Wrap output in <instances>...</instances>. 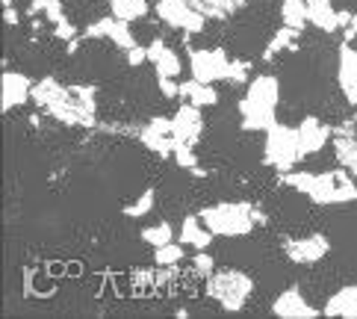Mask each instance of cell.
I'll return each instance as SVG.
<instances>
[{"label": "cell", "instance_id": "cell-1", "mask_svg": "<svg viewBox=\"0 0 357 319\" xmlns=\"http://www.w3.org/2000/svg\"><path fill=\"white\" fill-rule=\"evenodd\" d=\"M98 89L92 83L62 86L56 77L33 83V104L66 127H98Z\"/></svg>", "mask_w": 357, "mask_h": 319}, {"label": "cell", "instance_id": "cell-2", "mask_svg": "<svg viewBox=\"0 0 357 319\" xmlns=\"http://www.w3.org/2000/svg\"><path fill=\"white\" fill-rule=\"evenodd\" d=\"M280 184L307 195L313 204H325V207L357 201V181L346 165L331 169V172H296L292 169L287 175H280Z\"/></svg>", "mask_w": 357, "mask_h": 319}, {"label": "cell", "instance_id": "cell-3", "mask_svg": "<svg viewBox=\"0 0 357 319\" xmlns=\"http://www.w3.org/2000/svg\"><path fill=\"white\" fill-rule=\"evenodd\" d=\"M278 101H280V80L275 74H257L248 80L245 95L239 101V124L242 131H269L278 121Z\"/></svg>", "mask_w": 357, "mask_h": 319}, {"label": "cell", "instance_id": "cell-4", "mask_svg": "<svg viewBox=\"0 0 357 319\" xmlns=\"http://www.w3.org/2000/svg\"><path fill=\"white\" fill-rule=\"evenodd\" d=\"M201 219L215 237H248L254 228L266 222V213L251 201H219L213 207H204Z\"/></svg>", "mask_w": 357, "mask_h": 319}, {"label": "cell", "instance_id": "cell-5", "mask_svg": "<svg viewBox=\"0 0 357 319\" xmlns=\"http://www.w3.org/2000/svg\"><path fill=\"white\" fill-rule=\"evenodd\" d=\"M254 292V278L242 269H215L207 278V296L227 313L245 311Z\"/></svg>", "mask_w": 357, "mask_h": 319}, {"label": "cell", "instance_id": "cell-6", "mask_svg": "<svg viewBox=\"0 0 357 319\" xmlns=\"http://www.w3.org/2000/svg\"><path fill=\"white\" fill-rule=\"evenodd\" d=\"M263 160H266V165H272L278 175H287V172L296 169V163L301 160L298 127H289V124L275 121L269 131H266Z\"/></svg>", "mask_w": 357, "mask_h": 319}, {"label": "cell", "instance_id": "cell-7", "mask_svg": "<svg viewBox=\"0 0 357 319\" xmlns=\"http://www.w3.org/2000/svg\"><path fill=\"white\" fill-rule=\"evenodd\" d=\"M231 66L234 59L227 57L225 47H198V50H189V71L192 77L201 83H219L231 77Z\"/></svg>", "mask_w": 357, "mask_h": 319}, {"label": "cell", "instance_id": "cell-8", "mask_svg": "<svg viewBox=\"0 0 357 319\" xmlns=\"http://www.w3.org/2000/svg\"><path fill=\"white\" fill-rule=\"evenodd\" d=\"M154 9L162 24H169V27L186 36L204 33V24H207V15L195 6V0H157Z\"/></svg>", "mask_w": 357, "mask_h": 319}, {"label": "cell", "instance_id": "cell-9", "mask_svg": "<svg viewBox=\"0 0 357 319\" xmlns=\"http://www.w3.org/2000/svg\"><path fill=\"white\" fill-rule=\"evenodd\" d=\"M139 142H142L148 151H154L157 157H172L177 148V136H174V124L165 116H154L148 119L142 127H139Z\"/></svg>", "mask_w": 357, "mask_h": 319}, {"label": "cell", "instance_id": "cell-10", "mask_svg": "<svg viewBox=\"0 0 357 319\" xmlns=\"http://www.w3.org/2000/svg\"><path fill=\"white\" fill-rule=\"evenodd\" d=\"M328 251H331V239L325 234L296 237V239H289L287 246H284V254H287L292 263H298V266H313L319 260H325Z\"/></svg>", "mask_w": 357, "mask_h": 319}, {"label": "cell", "instance_id": "cell-11", "mask_svg": "<svg viewBox=\"0 0 357 319\" xmlns=\"http://www.w3.org/2000/svg\"><path fill=\"white\" fill-rule=\"evenodd\" d=\"M83 36H86V39H109L112 45L121 47V50L136 47V36L130 33V21H121L116 15L98 18L95 24H89Z\"/></svg>", "mask_w": 357, "mask_h": 319}, {"label": "cell", "instance_id": "cell-12", "mask_svg": "<svg viewBox=\"0 0 357 319\" xmlns=\"http://www.w3.org/2000/svg\"><path fill=\"white\" fill-rule=\"evenodd\" d=\"M351 12L337 9L334 0H310L307 3V24L322 33H337L340 27H349Z\"/></svg>", "mask_w": 357, "mask_h": 319}, {"label": "cell", "instance_id": "cell-13", "mask_svg": "<svg viewBox=\"0 0 357 319\" xmlns=\"http://www.w3.org/2000/svg\"><path fill=\"white\" fill-rule=\"evenodd\" d=\"M0 101H3V112H12L24 107L27 101H33V80L27 77V74L21 71H3V80H0Z\"/></svg>", "mask_w": 357, "mask_h": 319}, {"label": "cell", "instance_id": "cell-14", "mask_svg": "<svg viewBox=\"0 0 357 319\" xmlns=\"http://www.w3.org/2000/svg\"><path fill=\"white\" fill-rule=\"evenodd\" d=\"M328 139H334V127L325 124L322 119H316V116H304L301 124H298V148H301V160L319 154V151L328 145Z\"/></svg>", "mask_w": 357, "mask_h": 319}, {"label": "cell", "instance_id": "cell-15", "mask_svg": "<svg viewBox=\"0 0 357 319\" xmlns=\"http://www.w3.org/2000/svg\"><path fill=\"white\" fill-rule=\"evenodd\" d=\"M172 124H174L177 142H183V145H198V139L204 136V116H201V107L189 104V101H183V104L177 107V112L172 116Z\"/></svg>", "mask_w": 357, "mask_h": 319}, {"label": "cell", "instance_id": "cell-16", "mask_svg": "<svg viewBox=\"0 0 357 319\" xmlns=\"http://www.w3.org/2000/svg\"><path fill=\"white\" fill-rule=\"evenodd\" d=\"M337 86L342 98L357 107V50L349 42H342L337 50Z\"/></svg>", "mask_w": 357, "mask_h": 319}, {"label": "cell", "instance_id": "cell-17", "mask_svg": "<svg viewBox=\"0 0 357 319\" xmlns=\"http://www.w3.org/2000/svg\"><path fill=\"white\" fill-rule=\"evenodd\" d=\"M272 313L280 319H316L319 308H313V304L301 296L298 287H289L272 302Z\"/></svg>", "mask_w": 357, "mask_h": 319}, {"label": "cell", "instance_id": "cell-18", "mask_svg": "<svg viewBox=\"0 0 357 319\" xmlns=\"http://www.w3.org/2000/svg\"><path fill=\"white\" fill-rule=\"evenodd\" d=\"M148 62L154 66L157 77H181L183 62H181V57H177V50L169 47L162 39H154L148 45Z\"/></svg>", "mask_w": 357, "mask_h": 319}, {"label": "cell", "instance_id": "cell-19", "mask_svg": "<svg viewBox=\"0 0 357 319\" xmlns=\"http://www.w3.org/2000/svg\"><path fill=\"white\" fill-rule=\"evenodd\" d=\"M322 313H325V316H334V319H337V316H340V319H357V284L337 290L334 296L325 302Z\"/></svg>", "mask_w": 357, "mask_h": 319}, {"label": "cell", "instance_id": "cell-20", "mask_svg": "<svg viewBox=\"0 0 357 319\" xmlns=\"http://www.w3.org/2000/svg\"><path fill=\"white\" fill-rule=\"evenodd\" d=\"M213 231L207 225H204L201 219V213L198 216H186L183 225H181V242L183 246H192L195 251H204V248H210L213 246Z\"/></svg>", "mask_w": 357, "mask_h": 319}, {"label": "cell", "instance_id": "cell-21", "mask_svg": "<svg viewBox=\"0 0 357 319\" xmlns=\"http://www.w3.org/2000/svg\"><path fill=\"white\" fill-rule=\"evenodd\" d=\"M181 98L189 101V104H195L201 110L207 107H215L219 104V92H215L213 83H201V80H181Z\"/></svg>", "mask_w": 357, "mask_h": 319}, {"label": "cell", "instance_id": "cell-22", "mask_svg": "<svg viewBox=\"0 0 357 319\" xmlns=\"http://www.w3.org/2000/svg\"><path fill=\"white\" fill-rule=\"evenodd\" d=\"M298 36H301V30L284 24V27H280L278 33H272L269 45H266V50H263V59L272 62V59H278V54H284V50H292V47H296V42H298Z\"/></svg>", "mask_w": 357, "mask_h": 319}, {"label": "cell", "instance_id": "cell-23", "mask_svg": "<svg viewBox=\"0 0 357 319\" xmlns=\"http://www.w3.org/2000/svg\"><path fill=\"white\" fill-rule=\"evenodd\" d=\"M245 3L248 0H195V6L213 21H222L227 15H234V12H239Z\"/></svg>", "mask_w": 357, "mask_h": 319}, {"label": "cell", "instance_id": "cell-24", "mask_svg": "<svg viewBox=\"0 0 357 319\" xmlns=\"http://www.w3.org/2000/svg\"><path fill=\"white\" fill-rule=\"evenodd\" d=\"M334 157L357 181V136H334Z\"/></svg>", "mask_w": 357, "mask_h": 319}, {"label": "cell", "instance_id": "cell-25", "mask_svg": "<svg viewBox=\"0 0 357 319\" xmlns=\"http://www.w3.org/2000/svg\"><path fill=\"white\" fill-rule=\"evenodd\" d=\"M109 9L112 15L121 18V21H142L148 15V0H109Z\"/></svg>", "mask_w": 357, "mask_h": 319}, {"label": "cell", "instance_id": "cell-26", "mask_svg": "<svg viewBox=\"0 0 357 319\" xmlns=\"http://www.w3.org/2000/svg\"><path fill=\"white\" fill-rule=\"evenodd\" d=\"M307 3L310 0H280V18H284V24L304 30V24H307Z\"/></svg>", "mask_w": 357, "mask_h": 319}, {"label": "cell", "instance_id": "cell-27", "mask_svg": "<svg viewBox=\"0 0 357 319\" xmlns=\"http://www.w3.org/2000/svg\"><path fill=\"white\" fill-rule=\"evenodd\" d=\"M172 160L181 165V169H186V172H192L195 177H204L207 172L198 165V154H195V145H183V142H177V148H174V154H172Z\"/></svg>", "mask_w": 357, "mask_h": 319}, {"label": "cell", "instance_id": "cell-28", "mask_svg": "<svg viewBox=\"0 0 357 319\" xmlns=\"http://www.w3.org/2000/svg\"><path fill=\"white\" fill-rule=\"evenodd\" d=\"M154 204H157V189H154V186H148L136 201L127 204V207H124V216H127V219H142V216H148L151 210H154Z\"/></svg>", "mask_w": 357, "mask_h": 319}, {"label": "cell", "instance_id": "cell-29", "mask_svg": "<svg viewBox=\"0 0 357 319\" xmlns=\"http://www.w3.org/2000/svg\"><path fill=\"white\" fill-rule=\"evenodd\" d=\"M174 239V228L169 222H157V225H148L142 228V242H148L151 248H160L165 242Z\"/></svg>", "mask_w": 357, "mask_h": 319}, {"label": "cell", "instance_id": "cell-30", "mask_svg": "<svg viewBox=\"0 0 357 319\" xmlns=\"http://www.w3.org/2000/svg\"><path fill=\"white\" fill-rule=\"evenodd\" d=\"M183 246H177V242L172 239V242H165V246H160V248H154V263L157 266H174V263H181L183 260Z\"/></svg>", "mask_w": 357, "mask_h": 319}, {"label": "cell", "instance_id": "cell-31", "mask_svg": "<svg viewBox=\"0 0 357 319\" xmlns=\"http://www.w3.org/2000/svg\"><path fill=\"white\" fill-rule=\"evenodd\" d=\"M192 269H195L201 278H210V275L215 272V260H213L210 248H204V251L195 254V258H192Z\"/></svg>", "mask_w": 357, "mask_h": 319}, {"label": "cell", "instance_id": "cell-32", "mask_svg": "<svg viewBox=\"0 0 357 319\" xmlns=\"http://www.w3.org/2000/svg\"><path fill=\"white\" fill-rule=\"evenodd\" d=\"M42 15H45L50 24H59V21H66V18H68L66 12H62V0H45Z\"/></svg>", "mask_w": 357, "mask_h": 319}, {"label": "cell", "instance_id": "cell-33", "mask_svg": "<svg viewBox=\"0 0 357 319\" xmlns=\"http://www.w3.org/2000/svg\"><path fill=\"white\" fill-rule=\"evenodd\" d=\"M157 89L162 92V98H181V80L174 77H157Z\"/></svg>", "mask_w": 357, "mask_h": 319}, {"label": "cell", "instance_id": "cell-34", "mask_svg": "<svg viewBox=\"0 0 357 319\" xmlns=\"http://www.w3.org/2000/svg\"><path fill=\"white\" fill-rule=\"evenodd\" d=\"M145 62H148V47H130V50H127V66H145Z\"/></svg>", "mask_w": 357, "mask_h": 319}, {"label": "cell", "instance_id": "cell-35", "mask_svg": "<svg viewBox=\"0 0 357 319\" xmlns=\"http://www.w3.org/2000/svg\"><path fill=\"white\" fill-rule=\"evenodd\" d=\"M3 21H6V27H18L21 24V15H18V9L12 0H3Z\"/></svg>", "mask_w": 357, "mask_h": 319}, {"label": "cell", "instance_id": "cell-36", "mask_svg": "<svg viewBox=\"0 0 357 319\" xmlns=\"http://www.w3.org/2000/svg\"><path fill=\"white\" fill-rule=\"evenodd\" d=\"M351 36H357V12L351 15V21H349V27H346V39H351Z\"/></svg>", "mask_w": 357, "mask_h": 319}]
</instances>
